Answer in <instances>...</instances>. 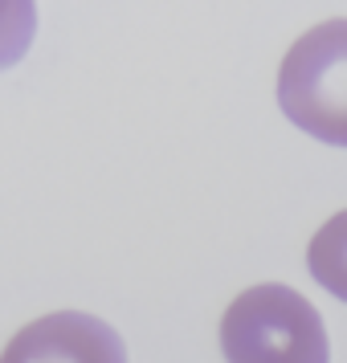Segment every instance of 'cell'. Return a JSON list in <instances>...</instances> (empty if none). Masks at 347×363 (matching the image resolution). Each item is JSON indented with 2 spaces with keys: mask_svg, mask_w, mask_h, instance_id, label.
Returning a JSON list of instances; mask_svg holds the SVG:
<instances>
[{
  "mask_svg": "<svg viewBox=\"0 0 347 363\" xmlns=\"http://www.w3.org/2000/svg\"><path fill=\"white\" fill-rule=\"evenodd\" d=\"M278 106L311 139L347 147V17L298 33L278 66Z\"/></svg>",
  "mask_w": 347,
  "mask_h": 363,
  "instance_id": "obj_2",
  "label": "cell"
},
{
  "mask_svg": "<svg viewBox=\"0 0 347 363\" xmlns=\"http://www.w3.org/2000/svg\"><path fill=\"white\" fill-rule=\"evenodd\" d=\"M307 265H311V278L319 281L327 294L347 302V208L335 213L327 225L311 237Z\"/></svg>",
  "mask_w": 347,
  "mask_h": 363,
  "instance_id": "obj_4",
  "label": "cell"
},
{
  "mask_svg": "<svg viewBox=\"0 0 347 363\" xmlns=\"http://www.w3.org/2000/svg\"><path fill=\"white\" fill-rule=\"evenodd\" d=\"M37 37V0H0V74L29 53Z\"/></svg>",
  "mask_w": 347,
  "mask_h": 363,
  "instance_id": "obj_5",
  "label": "cell"
},
{
  "mask_svg": "<svg viewBox=\"0 0 347 363\" xmlns=\"http://www.w3.org/2000/svg\"><path fill=\"white\" fill-rule=\"evenodd\" d=\"M0 363H127V343L86 311H53L21 327Z\"/></svg>",
  "mask_w": 347,
  "mask_h": 363,
  "instance_id": "obj_3",
  "label": "cell"
},
{
  "mask_svg": "<svg viewBox=\"0 0 347 363\" xmlns=\"http://www.w3.org/2000/svg\"><path fill=\"white\" fill-rule=\"evenodd\" d=\"M221 351L229 363H327V327L307 298L262 281L233 298L221 314Z\"/></svg>",
  "mask_w": 347,
  "mask_h": 363,
  "instance_id": "obj_1",
  "label": "cell"
}]
</instances>
